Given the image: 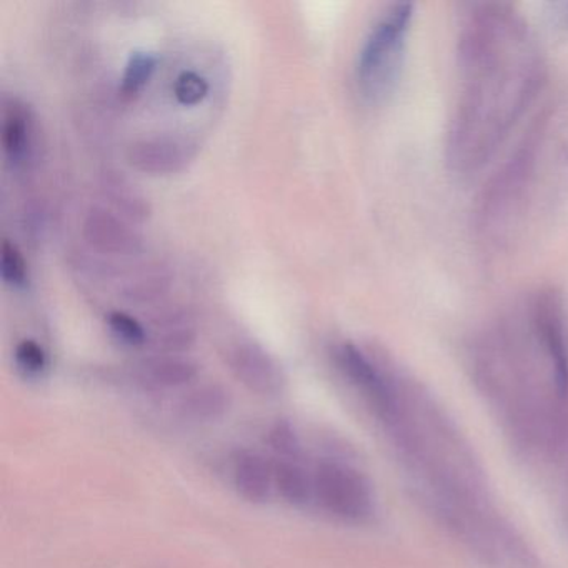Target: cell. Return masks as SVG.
<instances>
[{
	"label": "cell",
	"instance_id": "7a4b0ae2",
	"mask_svg": "<svg viewBox=\"0 0 568 568\" xmlns=\"http://www.w3.org/2000/svg\"><path fill=\"white\" fill-rule=\"evenodd\" d=\"M414 6H392L371 29L357 59V82L371 102H384L397 88Z\"/></svg>",
	"mask_w": 568,
	"mask_h": 568
},
{
	"label": "cell",
	"instance_id": "2e32d148",
	"mask_svg": "<svg viewBox=\"0 0 568 568\" xmlns=\"http://www.w3.org/2000/svg\"><path fill=\"white\" fill-rule=\"evenodd\" d=\"M171 287V275L161 267L144 268L125 284L124 297L134 304H152Z\"/></svg>",
	"mask_w": 568,
	"mask_h": 568
},
{
	"label": "cell",
	"instance_id": "8992f818",
	"mask_svg": "<svg viewBox=\"0 0 568 568\" xmlns=\"http://www.w3.org/2000/svg\"><path fill=\"white\" fill-rule=\"evenodd\" d=\"M197 148L187 139L145 138L132 142L128 149V162L135 171L149 175H169L184 171L195 158Z\"/></svg>",
	"mask_w": 568,
	"mask_h": 568
},
{
	"label": "cell",
	"instance_id": "9c48e42d",
	"mask_svg": "<svg viewBox=\"0 0 568 568\" xmlns=\"http://www.w3.org/2000/svg\"><path fill=\"white\" fill-rule=\"evenodd\" d=\"M335 362L344 372L345 377L358 390L364 392L378 408L387 410L390 407V390H388L387 382L382 377L377 365L357 345L351 344V342L338 345L335 348Z\"/></svg>",
	"mask_w": 568,
	"mask_h": 568
},
{
	"label": "cell",
	"instance_id": "9a60e30c",
	"mask_svg": "<svg viewBox=\"0 0 568 568\" xmlns=\"http://www.w3.org/2000/svg\"><path fill=\"white\" fill-rule=\"evenodd\" d=\"M102 191L109 202L124 217L142 222L151 215L152 209L148 199L124 175H119L118 172H108L102 179Z\"/></svg>",
	"mask_w": 568,
	"mask_h": 568
},
{
	"label": "cell",
	"instance_id": "5b68a950",
	"mask_svg": "<svg viewBox=\"0 0 568 568\" xmlns=\"http://www.w3.org/2000/svg\"><path fill=\"white\" fill-rule=\"evenodd\" d=\"M227 364L234 377L252 394L277 395L284 387L281 365L262 345L241 341L227 351Z\"/></svg>",
	"mask_w": 568,
	"mask_h": 568
},
{
	"label": "cell",
	"instance_id": "4fadbf2b",
	"mask_svg": "<svg viewBox=\"0 0 568 568\" xmlns=\"http://www.w3.org/2000/svg\"><path fill=\"white\" fill-rule=\"evenodd\" d=\"M274 487L292 507H307L314 501V471H308L301 458H277Z\"/></svg>",
	"mask_w": 568,
	"mask_h": 568
},
{
	"label": "cell",
	"instance_id": "5bb4252c",
	"mask_svg": "<svg viewBox=\"0 0 568 568\" xmlns=\"http://www.w3.org/2000/svg\"><path fill=\"white\" fill-rule=\"evenodd\" d=\"M197 332L184 312H162L152 321V344L164 355L181 354L195 344Z\"/></svg>",
	"mask_w": 568,
	"mask_h": 568
},
{
	"label": "cell",
	"instance_id": "6da1fadb",
	"mask_svg": "<svg viewBox=\"0 0 568 568\" xmlns=\"http://www.w3.org/2000/svg\"><path fill=\"white\" fill-rule=\"evenodd\" d=\"M464 91L448 129L447 158L455 171H477L497 151L534 101L540 55L520 16L505 4L474 9L458 44Z\"/></svg>",
	"mask_w": 568,
	"mask_h": 568
},
{
	"label": "cell",
	"instance_id": "7c38bea8",
	"mask_svg": "<svg viewBox=\"0 0 568 568\" xmlns=\"http://www.w3.org/2000/svg\"><path fill=\"white\" fill-rule=\"evenodd\" d=\"M197 374V364L178 355H159L145 358L138 365L139 378L154 388L184 387L191 384Z\"/></svg>",
	"mask_w": 568,
	"mask_h": 568
},
{
	"label": "cell",
	"instance_id": "8fae6325",
	"mask_svg": "<svg viewBox=\"0 0 568 568\" xmlns=\"http://www.w3.org/2000/svg\"><path fill=\"white\" fill-rule=\"evenodd\" d=\"M231 407V395L219 384H204L192 388L179 402L178 410L185 420L212 424L221 420Z\"/></svg>",
	"mask_w": 568,
	"mask_h": 568
},
{
	"label": "cell",
	"instance_id": "3957f363",
	"mask_svg": "<svg viewBox=\"0 0 568 568\" xmlns=\"http://www.w3.org/2000/svg\"><path fill=\"white\" fill-rule=\"evenodd\" d=\"M314 500L327 514L342 520L357 521L371 511L367 481L358 471L338 462L325 460L314 470Z\"/></svg>",
	"mask_w": 568,
	"mask_h": 568
},
{
	"label": "cell",
	"instance_id": "30bf717a",
	"mask_svg": "<svg viewBox=\"0 0 568 568\" xmlns=\"http://www.w3.org/2000/svg\"><path fill=\"white\" fill-rule=\"evenodd\" d=\"M232 484L248 504H265L274 490V465L255 450H239L232 460Z\"/></svg>",
	"mask_w": 568,
	"mask_h": 568
},
{
	"label": "cell",
	"instance_id": "e0dca14e",
	"mask_svg": "<svg viewBox=\"0 0 568 568\" xmlns=\"http://www.w3.org/2000/svg\"><path fill=\"white\" fill-rule=\"evenodd\" d=\"M158 64L159 58L152 52H132L121 79V94L125 99H134L135 95H139V92L151 81Z\"/></svg>",
	"mask_w": 568,
	"mask_h": 568
},
{
	"label": "cell",
	"instance_id": "ba28073f",
	"mask_svg": "<svg viewBox=\"0 0 568 568\" xmlns=\"http://www.w3.org/2000/svg\"><path fill=\"white\" fill-rule=\"evenodd\" d=\"M34 112L21 99H6L2 111V148L6 158L14 168H22L34 155Z\"/></svg>",
	"mask_w": 568,
	"mask_h": 568
},
{
	"label": "cell",
	"instance_id": "52a82bcc",
	"mask_svg": "<svg viewBox=\"0 0 568 568\" xmlns=\"http://www.w3.org/2000/svg\"><path fill=\"white\" fill-rule=\"evenodd\" d=\"M82 235L85 242L101 254L128 257L139 254L144 245L141 235L131 225L101 207L91 209L85 215Z\"/></svg>",
	"mask_w": 568,
	"mask_h": 568
},
{
	"label": "cell",
	"instance_id": "44dd1931",
	"mask_svg": "<svg viewBox=\"0 0 568 568\" xmlns=\"http://www.w3.org/2000/svg\"><path fill=\"white\" fill-rule=\"evenodd\" d=\"M108 324L111 327L112 334L124 342V344L132 345V347H139L149 342V332L145 331L144 325L132 317V315L125 314V312L114 311L108 315Z\"/></svg>",
	"mask_w": 568,
	"mask_h": 568
},
{
	"label": "cell",
	"instance_id": "d6986e66",
	"mask_svg": "<svg viewBox=\"0 0 568 568\" xmlns=\"http://www.w3.org/2000/svg\"><path fill=\"white\" fill-rule=\"evenodd\" d=\"M2 277L6 284L14 288H24L29 284V268L24 255L11 241L2 242Z\"/></svg>",
	"mask_w": 568,
	"mask_h": 568
},
{
	"label": "cell",
	"instance_id": "ffe728a7",
	"mask_svg": "<svg viewBox=\"0 0 568 568\" xmlns=\"http://www.w3.org/2000/svg\"><path fill=\"white\" fill-rule=\"evenodd\" d=\"M267 442L277 458H301V438L287 420H278L272 425Z\"/></svg>",
	"mask_w": 568,
	"mask_h": 568
},
{
	"label": "cell",
	"instance_id": "7402d4cb",
	"mask_svg": "<svg viewBox=\"0 0 568 568\" xmlns=\"http://www.w3.org/2000/svg\"><path fill=\"white\" fill-rule=\"evenodd\" d=\"M209 82L194 71H185L175 79L174 95L181 104L194 105L209 94Z\"/></svg>",
	"mask_w": 568,
	"mask_h": 568
},
{
	"label": "cell",
	"instance_id": "ac0fdd59",
	"mask_svg": "<svg viewBox=\"0 0 568 568\" xmlns=\"http://www.w3.org/2000/svg\"><path fill=\"white\" fill-rule=\"evenodd\" d=\"M14 361L18 371L26 378H41L49 368L48 352L39 342L32 341V338L19 342L14 352Z\"/></svg>",
	"mask_w": 568,
	"mask_h": 568
},
{
	"label": "cell",
	"instance_id": "277c9868",
	"mask_svg": "<svg viewBox=\"0 0 568 568\" xmlns=\"http://www.w3.org/2000/svg\"><path fill=\"white\" fill-rule=\"evenodd\" d=\"M535 328L550 355L558 390L568 392V347L565 337V307L560 292L545 288L538 292L531 305Z\"/></svg>",
	"mask_w": 568,
	"mask_h": 568
}]
</instances>
